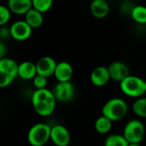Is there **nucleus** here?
<instances>
[{
    "instance_id": "393cba45",
    "label": "nucleus",
    "mask_w": 146,
    "mask_h": 146,
    "mask_svg": "<svg viewBox=\"0 0 146 146\" xmlns=\"http://www.w3.org/2000/svg\"><path fill=\"white\" fill-rule=\"evenodd\" d=\"M135 5H133L131 1H125L123 2V3L121 5V11L124 14V15H131L132 11Z\"/></svg>"
},
{
    "instance_id": "6e6552de",
    "label": "nucleus",
    "mask_w": 146,
    "mask_h": 146,
    "mask_svg": "<svg viewBox=\"0 0 146 146\" xmlns=\"http://www.w3.org/2000/svg\"><path fill=\"white\" fill-rule=\"evenodd\" d=\"M54 95L57 101L67 103L71 101L75 96V88L70 82H58L54 88Z\"/></svg>"
},
{
    "instance_id": "c85d7f7f",
    "label": "nucleus",
    "mask_w": 146,
    "mask_h": 146,
    "mask_svg": "<svg viewBox=\"0 0 146 146\" xmlns=\"http://www.w3.org/2000/svg\"><path fill=\"white\" fill-rule=\"evenodd\" d=\"M145 92H146V80H145Z\"/></svg>"
},
{
    "instance_id": "a211bd4d",
    "label": "nucleus",
    "mask_w": 146,
    "mask_h": 146,
    "mask_svg": "<svg viewBox=\"0 0 146 146\" xmlns=\"http://www.w3.org/2000/svg\"><path fill=\"white\" fill-rule=\"evenodd\" d=\"M112 121L103 115L98 117L95 121V129L100 134L108 133L112 128Z\"/></svg>"
},
{
    "instance_id": "6ab92c4d",
    "label": "nucleus",
    "mask_w": 146,
    "mask_h": 146,
    "mask_svg": "<svg viewBox=\"0 0 146 146\" xmlns=\"http://www.w3.org/2000/svg\"><path fill=\"white\" fill-rule=\"evenodd\" d=\"M131 17L139 24H146V6L135 5L132 11Z\"/></svg>"
},
{
    "instance_id": "c756f323",
    "label": "nucleus",
    "mask_w": 146,
    "mask_h": 146,
    "mask_svg": "<svg viewBox=\"0 0 146 146\" xmlns=\"http://www.w3.org/2000/svg\"><path fill=\"white\" fill-rule=\"evenodd\" d=\"M122 2H125V1H131V0H121Z\"/></svg>"
},
{
    "instance_id": "20e7f679",
    "label": "nucleus",
    "mask_w": 146,
    "mask_h": 146,
    "mask_svg": "<svg viewBox=\"0 0 146 146\" xmlns=\"http://www.w3.org/2000/svg\"><path fill=\"white\" fill-rule=\"evenodd\" d=\"M121 91L131 98H142L146 93L145 88V80L134 75H129L120 83Z\"/></svg>"
},
{
    "instance_id": "5701e85b",
    "label": "nucleus",
    "mask_w": 146,
    "mask_h": 146,
    "mask_svg": "<svg viewBox=\"0 0 146 146\" xmlns=\"http://www.w3.org/2000/svg\"><path fill=\"white\" fill-rule=\"evenodd\" d=\"M11 10L8 6L1 5L0 6V26H5L11 18Z\"/></svg>"
},
{
    "instance_id": "39448f33",
    "label": "nucleus",
    "mask_w": 146,
    "mask_h": 146,
    "mask_svg": "<svg viewBox=\"0 0 146 146\" xmlns=\"http://www.w3.org/2000/svg\"><path fill=\"white\" fill-rule=\"evenodd\" d=\"M51 127L44 123L34 124L28 131L27 140L32 146H44L50 139Z\"/></svg>"
},
{
    "instance_id": "aec40b11",
    "label": "nucleus",
    "mask_w": 146,
    "mask_h": 146,
    "mask_svg": "<svg viewBox=\"0 0 146 146\" xmlns=\"http://www.w3.org/2000/svg\"><path fill=\"white\" fill-rule=\"evenodd\" d=\"M129 143L125 139L123 135L121 134H112L110 135L105 142L104 146H128Z\"/></svg>"
},
{
    "instance_id": "cd10ccee",
    "label": "nucleus",
    "mask_w": 146,
    "mask_h": 146,
    "mask_svg": "<svg viewBox=\"0 0 146 146\" xmlns=\"http://www.w3.org/2000/svg\"><path fill=\"white\" fill-rule=\"evenodd\" d=\"M128 146H141L140 144H129Z\"/></svg>"
},
{
    "instance_id": "7c9ffc66",
    "label": "nucleus",
    "mask_w": 146,
    "mask_h": 146,
    "mask_svg": "<svg viewBox=\"0 0 146 146\" xmlns=\"http://www.w3.org/2000/svg\"><path fill=\"white\" fill-rule=\"evenodd\" d=\"M54 146H56V145H54Z\"/></svg>"
},
{
    "instance_id": "f257e3e1",
    "label": "nucleus",
    "mask_w": 146,
    "mask_h": 146,
    "mask_svg": "<svg viewBox=\"0 0 146 146\" xmlns=\"http://www.w3.org/2000/svg\"><path fill=\"white\" fill-rule=\"evenodd\" d=\"M56 101L54 92L47 88L36 90L32 96L33 107L40 116L50 115L55 111Z\"/></svg>"
},
{
    "instance_id": "dca6fc26",
    "label": "nucleus",
    "mask_w": 146,
    "mask_h": 146,
    "mask_svg": "<svg viewBox=\"0 0 146 146\" xmlns=\"http://www.w3.org/2000/svg\"><path fill=\"white\" fill-rule=\"evenodd\" d=\"M38 74L36 63H33L29 61L22 62L19 64L18 67V76L22 80H33Z\"/></svg>"
},
{
    "instance_id": "b1692460",
    "label": "nucleus",
    "mask_w": 146,
    "mask_h": 146,
    "mask_svg": "<svg viewBox=\"0 0 146 146\" xmlns=\"http://www.w3.org/2000/svg\"><path fill=\"white\" fill-rule=\"evenodd\" d=\"M33 86L36 88V90H39V89H44V88H46L48 80H47V78L46 77L37 74L35 76V78L33 80Z\"/></svg>"
},
{
    "instance_id": "f3484780",
    "label": "nucleus",
    "mask_w": 146,
    "mask_h": 146,
    "mask_svg": "<svg viewBox=\"0 0 146 146\" xmlns=\"http://www.w3.org/2000/svg\"><path fill=\"white\" fill-rule=\"evenodd\" d=\"M25 21L29 24V26L33 29H36L40 27L44 22V16L43 13L39 12L38 10L32 8L25 15Z\"/></svg>"
},
{
    "instance_id": "bb28decb",
    "label": "nucleus",
    "mask_w": 146,
    "mask_h": 146,
    "mask_svg": "<svg viewBox=\"0 0 146 146\" xmlns=\"http://www.w3.org/2000/svg\"><path fill=\"white\" fill-rule=\"evenodd\" d=\"M6 53H7V47L3 42H1L0 43V58H4Z\"/></svg>"
},
{
    "instance_id": "4be33fe9",
    "label": "nucleus",
    "mask_w": 146,
    "mask_h": 146,
    "mask_svg": "<svg viewBox=\"0 0 146 146\" xmlns=\"http://www.w3.org/2000/svg\"><path fill=\"white\" fill-rule=\"evenodd\" d=\"M54 0H32L33 8L41 13H45L50 9Z\"/></svg>"
},
{
    "instance_id": "412c9836",
    "label": "nucleus",
    "mask_w": 146,
    "mask_h": 146,
    "mask_svg": "<svg viewBox=\"0 0 146 146\" xmlns=\"http://www.w3.org/2000/svg\"><path fill=\"white\" fill-rule=\"evenodd\" d=\"M133 111L138 116L146 118V98H139L133 103Z\"/></svg>"
},
{
    "instance_id": "a878e982",
    "label": "nucleus",
    "mask_w": 146,
    "mask_h": 146,
    "mask_svg": "<svg viewBox=\"0 0 146 146\" xmlns=\"http://www.w3.org/2000/svg\"><path fill=\"white\" fill-rule=\"evenodd\" d=\"M0 37L2 38H6L11 37L10 27H6L4 26L1 27V28H0Z\"/></svg>"
},
{
    "instance_id": "9d476101",
    "label": "nucleus",
    "mask_w": 146,
    "mask_h": 146,
    "mask_svg": "<svg viewBox=\"0 0 146 146\" xmlns=\"http://www.w3.org/2000/svg\"><path fill=\"white\" fill-rule=\"evenodd\" d=\"M108 69L110 72V79L120 83L129 75H131L128 66L122 62L117 61L110 63L108 67Z\"/></svg>"
},
{
    "instance_id": "423d86ee",
    "label": "nucleus",
    "mask_w": 146,
    "mask_h": 146,
    "mask_svg": "<svg viewBox=\"0 0 146 146\" xmlns=\"http://www.w3.org/2000/svg\"><path fill=\"white\" fill-rule=\"evenodd\" d=\"M122 135L129 144H140L145 135V125L139 120H132L126 124Z\"/></svg>"
},
{
    "instance_id": "f8f14e48",
    "label": "nucleus",
    "mask_w": 146,
    "mask_h": 146,
    "mask_svg": "<svg viewBox=\"0 0 146 146\" xmlns=\"http://www.w3.org/2000/svg\"><path fill=\"white\" fill-rule=\"evenodd\" d=\"M90 79H91V82L95 86L98 87L104 86L111 80L108 67H103V66L97 67L91 73Z\"/></svg>"
},
{
    "instance_id": "9b49d317",
    "label": "nucleus",
    "mask_w": 146,
    "mask_h": 146,
    "mask_svg": "<svg viewBox=\"0 0 146 146\" xmlns=\"http://www.w3.org/2000/svg\"><path fill=\"white\" fill-rule=\"evenodd\" d=\"M57 62L50 56H43L36 62L37 72L38 75L44 76L46 78L54 75Z\"/></svg>"
},
{
    "instance_id": "2eb2a0df",
    "label": "nucleus",
    "mask_w": 146,
    "mask_h": 146,
    "mask_svg": "<svg viewBox=\"0 0 146 146\" xmlns=\"http://www.w3.org/2000/svg\"><path fill=\"white\" fill-rule=\"evenodd\" d=\"M9 9L17 15H25L32 8V0H8Z\"/></svg>"
},
{
    "instance_id": "1a4fd4ad",
    "label": "nucleus",
    "mask_w": 146,
    "mask_h": 146,
    "mask_svg": "<svg viewBox=\"0 0 146 146\" xmlns=\"http://www.w3.org/2000/svg\"><path fill=\"white\" fill-rule=\"evenodd\" d=\"M50 140L56 146H68L71 137L69 131L62 125H55L51 127Z\"/></svg>"
},
{
    "instance_id": "0eeeda50",
    "label": "nucleus",
    "mask_w": 146,
    "mask_h": 146,
    "mask_svg": "<svg viewBox=\"0 0 146 146\" xmlns=\"http://www.w3.org/2000/svg\"><path fill=\"white\" fill-rule=\"evenodd\" d=\"M9 27L11 37L16 41L27 40L32 35L33 28L25 20L15 21Z\"/></svg>"
},
{
    "instance_id": "4468645a",
    "label": "nucleus",
    "mask_w": 146,
    "mask_h": 146,
    "mask_svg": "<svg viewBox=\"0 0 146 146\" xmlns=\"http://www.w3.org/2000/svg\"><path fill=\"white\" fill-rule=\"evenodd\" d=\"M110 4L106 0H92L90 5L92 15L98 19L106 17L110 13Z\"/></svg>"
},
{
    "instance_id": "ddd939ff",
    "label": "nucleus",
    "mask_w": 146,
    "mask_h": 146,
    "mask_svg": "<svg viewBox=\"0 0 146 146\" xmlns=\"http://www.w3.org/2000/svg\"><path fill=\"white\" fill-rule=\"evenodd\" d=\"M73 74H74V69L69 62L64 61L57 62L54 75L58 82L70 81Z\"/></svg>"
},
{
    "instance_id": "7ed1b4c3",
    "label": "nucleus",
    "mask_w": 146,
    "mask_h": 146,
    "mask_svg": "<svg viewBox=\"0 0 146 146\" xmlns=\"http://www.w3.org/2000/svg\"><path fill=\"white\" fill-rule=\"evenodd\" d=\"M18 67L11 58L4 57L0 59V87L5 88L9 86L18 76Z\"/></svg>"
},
{
    "instance_id": "f03ea898",
    "label": "nucleus",
    "mask_w": 146,
    "mask_h": 146,
    "mask_svg": "<svg viewBox=\"0 0 146 146\" xmlns=\"http://www.w3.org/2000/svg\"><path fill=\"white\" fill-rule=\"evenodd\" d=\"M128 107L127 103L119 98H114L105 103L102 109L103 115L112 121H118L123 119L127 114Z\"/></svg>"
}]
</instances>
